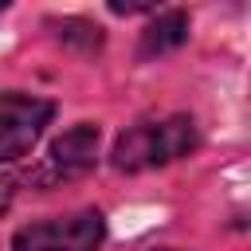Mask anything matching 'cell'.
<instances>
[{"label":"cell","mask_w":251,"mask_h":251,"mask_svg":"<svg viewBox=\"0 0 251 251\" xmlns=\"http://www.w3.org/2000/svg\"><path fill=\"white\" fill-rule=\"evenodd\" d=\"M196 141H200V133H196V122L188 114H169L161 122H137L114 141L110 165L118 173L161 169V165H173V161L188 157L196 149Z\"/></svg>","instance_id":"1"},{"label":"cell","mask_w":251,"mask_h":251,"mask_svg":"<svg viewBox=\"0 0 251 251\" xmlns=\"http://www.w3.org/2000/svg\"><path fill=\"white\" fill-rule=\"evenodd\" d=\"M106 239V216L98 208H78L71 216L31 220L12 235V251H98Z\"/></svg>","instance_id":"2"},{"label":"cell","mask_w":251,"mask_h":251,"mask_svg":"<svg viewBox=\"0 0 251 251\" xmlns=\"http://www.w3.org/2000/svg\"><path fill=\"white\" fill-rule=\"evenodd\" d=\"M55 118V102L39 98V94H24V90H4L0 94V161H24L35 141L43 137V129Z\"/></svg>","instance_id":"3"},{"label":"cell","mask_w":251,"mask_h":251,"mask_svg":"<svg viewBox=\"0 0 251 251\" xmlns=\"http://www.w3.org/2000/svg\"><path fill=\"white\" fill-rule=\"evenodd\" d=\"M98 145H102V129H98L94 122H78V126L63 129V133L51 141V153H47L51 176H63V180L86 176V173L98 165Z\"/></svg>","instance_id":"4"},{"label":"cell","mask_w":251,"mask_h":251,"mask_svg":"<svg viewBox=\"0 0 251 251\" xmlns=\"http://www.w3.org/2000/svg\"><path fill=\"white\" fill-rule=\"evenodd\" d=\"M184 39H188V12L184 8H165L145 24V31L137 39V59L141 63L161 59V55L184 47Z\"/></svg>","instance_id":"5"},{"label":"cell","mask_w":251,"mask_h":251,"mask_svg":"<svg viewBox=\"0 0 251 251\" xmlns=\"http://www.w3.org/2000/svg\"><path fill=\"white\" fill-rule=\"evenodd\" d=\"M47 27H55V39L63 47L78 51V55H94L106 43V31L98 24H90V20H82V16H63V20H51Z\"/></svg>","instance_id":"6"},{"label":"cell","mask_w":251,"mask_h":251,"mask_svg":"<svg viewBox=\"0 0 251 251\" xmlns=\"http://www.w3.org/2000/svg\"><path fill=\"white\" fill-rule=\"evenodd\" d=\"M110 12L114 16H137V12H161L157 4H122V0H110Z\"/></svg>","instance_id":"7"},{"label":"cell","mask_w":251,"mask_h":251,"mask_svg":"<svg viewBox=\"0 0 251 251\" xmlns=\"http://www.w3.org/2000/svg\"><path fill=\"white\" fill-rule=\"evenodd\" d=\"M12 196H16V180H0V216L8 212V204H12Z\"/></svg>","instance_id":"8"},{"label":"cell","mask_w":251,"mask_h":251,"mask_svg":"<svg viewBox=\"0 0 251 251\" xmlns=\"http://www.w3.org/2000/svg\"><path fill=\"white\" fill-rule=\"evenodd\" d=\"M4 12H8V0H0V16H4Z\"/></svg>","instance_id":"9"},{"label":"cell","mask_w":251,"mask_h":251,"mask_svg":"<svg viewBox=\"0 0 251 251\" xmlns=\"http://www.w3.org/2000/svg\"><path fill=\"white\" fill-rule=\"evenodd\" d=\"M157 251H180V247H157Z\"/></svg>","instance_id":"10"}]
</instances>
